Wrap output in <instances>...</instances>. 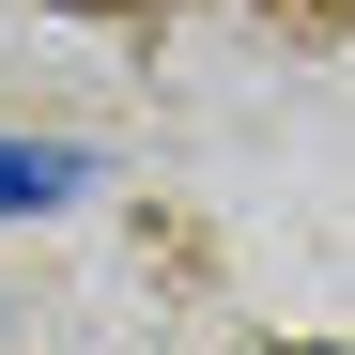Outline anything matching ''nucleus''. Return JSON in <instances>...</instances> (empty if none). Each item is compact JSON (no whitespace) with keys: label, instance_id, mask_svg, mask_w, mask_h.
Wrapping results in <instances>:
<instances>
[{"label":"nucleus","instance_id":"1","mask_svg":"<svg viewBox=\"0 0 355 355\" xmlns=\"http://www.w3.org/2000/svg\"><path fill=\"white\" fill-rule=\"evenodd\" d=\"M78 186H93L78 139H0V216H62Z\"/></svg>","mask_w":355,"mask_h":355}]
</instances>
